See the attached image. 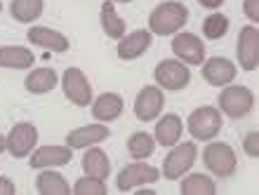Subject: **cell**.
Here are the masks:
<instances>
[{
	"mask_svg": "<svg viewBox=\"0 0 259 195\" xmlns=\"http://www.w3.org/2000/svg\"><path fill=\"white\" fill-rule=\"evenodd\" d=\"M189 21V7L177 0L160 3L149 14V31L151 35H175L179 33Z\"/></svg>",
	"mask_w": 259,
	"mask_h": 195,
	"instance_id": "obj_1",
	"label": "cell"
},
{
	"mask_svg": "<svg viewBox=\"0 0 259 195\" xmlns=\"http://www.w3.org/2000/svg\"><path fill=\"white\" fill-rule=\"evenodd\" d=\"M217 101H219V111L226 118H231V120L245 118L254 108V94L252 89H247L245 85H226Z\"/></svg>",
	"mask_w": 259,
	"mask_h": 195,
	"instance_id": "obj_2",
	"label": "cell"
},
{
	"mask_svg": "<svg viewBox=\"0 0 259 195\" xmlns=\"http://www.w3.org/2000/svg\"><path fill=\"white\" fill-rule=\"evenodd\" d=\"M189 134L196 141H212L222 129V111L214 106H198L191 115H189Z\"/></svg>",
	"mask_w": 259,
	"mask_h": 195,
	"instance_id": "obj_3",
	"label": "cell"
},
{
	"mask_svg": "<svg viewBox=\"0 0 259 195\" xmlns=\"http://www.w3.org/2000/svg\"><path fill=\"white\" fill-rule=\"evenodd\" d=\"M203 162L207 172H212L219 179H226L236 172V165H238V158L233 153V148L224 141H212L205 146L203 151Z\"/></svg>",
	"mask_w": 259,
	"mask_h": 195,
	"instance_id": "obj_4",
	"label": "cell"
},
{
	"mask_svg": "<svg viewBox=\"0 0 259 195\" xmlns=\"http://www.w3.org/2000/svg\"><path fill=\"white\" fill-rule=\"evenodd\" d=\"M153 78H156L158 87L165 89V92H182L191 82V71H189L186 64H182L177 59H165L156 66Z\"/></svg>",
	"mask_w": 259,
	"mask_h": 195,
	"instance_id": "obj_5",
	"label": "cell"
},
{
	"mask_svg": "<svg viewBox=\"0 0 259 195\" xmlns=\"http://www.w3.org/2000/svg\"><path fill=\"white\" fill-rule=\"evenodd\" d=\"M196 158H198L196 143L186 141V143H179V146L175 143V148L165 155L163 169H160V172H163V176L167 179V181H177V179H182V176L193 167Z\"/></svg>",
	"mask_w": 259,
	"mask_h": 195,
	"instance_id": "obj_6",
	"label": "cell"
},
{
	"mask_svg": "<svg viewBox=\"0 0 259 195\" xmlns=\"http://www.w3.org/2000/svg\"><path fill=\"white\" fill-rule=\"evenodd\" d=\"M160 179V169H156L153 165H146V162H135V165H127L118 172L116 176V188L120 193H130L132 188H139V186H149V183H156Z\"/></svg>",
	"mask_w": 259,
	"mask_h": 195,
	"instance_id": "obj_7",
	"label": "cell"
},
{
	"mask_svg": "<svg viewBox=\"0 0 259 195\" xmlns=\"http://www.w3.org/2000/svg\"><path fill=\"white\" fill-rule=\"evenodd\" d=\"M62 89H64V96H66L71 104L75 106H90L92 104V85H90L88 75L82 73L80 68H66L62 75Z\"/></svg>",
	"mask_w": 259,
	"mask_h": 195,
	"instance_id": "obj_8",
	"label": "cell"
},
{
	"mask_svg": "<svg viewBox=\"0 0 259 195\" xmlns=\"http://www.w3.org/2000/svg\"><path fill=\"white\" fill-rule=\"evenodd\" d=\"M7 151L12 158L21 160V158H28V155L33 153L35 143H38V127L31 125V122H19V125H14L10 129V134H7Z\"/></svg>",
	"mask_w": 259,
	"mask_h": 195,
	"instance_id": "obj_9",
	"label": "cell"
},
{
	"mask_svg": "<svg viewBox=\"0 0 259 195\" xmlns=\"http://www.w3.org/2000/svg\"><path fill=\"white\" fill-rule=\"evenodd\" d=\"M163 108H165V94L158 85H146V87L139 89V94L135 99L137 120H142V122L156 120L158 115L163 113Z\"/></svg>",
	"mask_w": 259,
	"mask_h": 195,
	"instance_id": "obj_10",
	"label": "cell"
},
{
	"mask_svg": "<svg viewBox=\"0 0 259 195\" xmlns=\"http://www.w3.org/2000/svg\"><path fill=\"white\" fill-rule=\"evenodd\" d=\"M236 54H238V64L243 71H257V66H259V31L254 24L240 28Z\"/></svg>",
	"mask_w": 259,
	"mask_h": 195,
	"instance_id": "obj_11",
	"label": "cell"
},
{
	"mask_svg": "<svg viewBox=\"0 0 259 195\" xmlns=\"http://www.w3.org/2000/svg\"><path fill=\"white\" fill-rule=\"evenodd\" d=\"M172 52L186 66H200L205 61V42L196 33H175Z\"/></svg>",
	"mask_w": 259,
	"mask_h": 195,
	"instance_id": "obj_12",
	"label": "cell"
},
{
	"mask_svg": "<svg viewBox=\"0 0 259 195\" xmlns=\"http://www.w3.org/2000/svg\"><path fill=\"white\" fill-rule=\"evenodd\" d=\"M73 160V151L68 146H40L33 148L28 155V165L33 169H48V167H64Z\"/></svg>",
	"mask_w": 259,
	"mask_h": 195,
	"instance_id": "obj_13",
	"label": "cell"
},
{
	"mask_svg": "<svg viewBox=\"0 0 259 195\" xmlns=\"http://www.w3.org/2000/svg\"><path fill=\"white\" fill-rule=\"evenodd\" d=\"M200 66H203L200 73H203L205 82L212 87H226L236 78V64L231 59H224V57H212V59L203 61Z\"/></svg>",
	"mask_w": 259,
	"mask_h": 195,
	"instance_id": "obj_14",
	"label": "cell"
},
{
	"mask_svg": "<svg viewBox=\"0 0 259 195\" xmlns=\"http://www.w3.org/2000/svg\"><path fill=\"white\" fill-rule=\"evenodd\" d=\"M109 127L104 122H97V125H82L78 129H71L66 134V146L71 151H80V148H90V146H97L109 139Z\"/></svg>",
	"mask_w": 259,
	"mask_h": 195,
	"instance_id": "obj_15",
	"label": "cell"
},
{
	"mask_svg": "<svg viewBox=\"0 0 259 195\" xmlns=\"http://www.w3.org/2000/svg\"><path fill=\"white\" fill-rule=\"evenodd\" d=\"M26 38L35 47H42V50H48V52H57V54L68 52V47H71L66 35L48 26H31L26 31Z\"/></svg>",
	"mask_w": 259,
	"mask_h": 195,
	"instance_id": "obj_16",
	"label": "cell"
},
{
	"mask_svg": "<svg viewBox=\"0 0 259 195\" xmlns=\"http://www.w3.org/2000/svg\"><path fill=\"white\" fill-rule=\"evenodd\" d=\"M151 42H153V35H151V31H144V28H139V31H132V33H125L120 40H118V57L123 61H132V59H139L142 54L149 52Z\"/></svg>",
	"mask_w": 259,
	"mask_h": 195,
	"instance_id": "obj_17",
	"label": "cell"
},
{
	"mask_svg": "<svg viewBox=\"0 0 259 195\" xmlns=\"http://www.w3.org/2000/svg\"><path fill=\"white\" fill-rule=\"evenodd\" d=\"M92 115H95V120L99 122H113L118 120L120 115H123V96L116 94V92H104V94H99L92 104Z\"/></svg>",
	"mask_w": 259,
	"mask_h": 195,
	"instance_id": "obj_18",
	"label": "cell"
},
{
	"mask_svg": "<svg viewBox=\"0 0 259 195\" xmlns=\"http://www.w3.org/2000/svg\"><path fill=\"white\" fill-rule=\"evenodd\" d=\"M182 134H184V122H182V118H179L177 113L163 115V118L156 122V129H153L156 143H160V146H165V148L175 146Z\"/></svg>",
	"mask_w": 259,
	"mask_h": 195,
	"instance_id": "obj_19",
	"label": "cell"
},
{
	"mask_svg": "<svg viewBox=\"0 0 259 195\" xmlns=\"http://www.w3.org/2000/svg\"><path fill=\"white\" fill-rule=\"evenodd\" d=\"M57 82H59L57 71L42 66V68H33V71L24 78V87H26L31 94H48V92H52V89L57 87Z\"/></svg>",
	"mask_w": 259,
	"mask_h": 195,
	"instance_id": "obj_20",
	"label": "cell"
},
{
	"mask_svg": "<svg viewBox=\"0 0 259 195\" xmlns=\"http://www.w3.org/2000/svg\"><path fill=\"white\" fill-rule=\"evenodd\" d=\"M33 64H35V54L28 47H21V45L0 47V68H17V71H24V68H31Z\"/></svg>",
	"mask_w": 259,
	"mask_h": 195,
	"instance_id": "obj_21",
	"label": "cell"
},
{
	"mask_svg": "<svg viewBox=\"0 0 259 195\" xmlns=\"http://www.w3.org/2000/svg\"><path fill=\"white\" fill-rule=\"evenodd\" d=\"M82 172L90 176H99V179H109L111 176V162H109V155L106 151L97 146H90L88 153L82 155Z\"/></svg>",
	"mask_w": 259,
	"mask_h": 195,
	"instance_id": "obj_22",
	"label": "cell"
},
{
	"mask_svg": "<svg viewBox=\"0 0 259 195\" xmlns=\"http://www.w3.org/2000/svg\"><path fill=\"white\" fill-rule=\"evenodd\" d=\"M35 188L40 195H68L71 193V186L64 179L59 172H55V167L42 169L38 179H35Z\"/></svg>",
	"mask_w": 259,
	"mask_h": 195,
	"instance_id": "obj_23",
	"label": "cell"
},
{
	"mask_svg": "<svg viewBox=\"0 0 259 195\" xmlns=\"http://www.w3.org/2000/svg\"><path fill=\"white\" fill-rule=\"evenodd\" d=\"M99 21H102V31L113 40H120L125 35V21L123 17L116 12V3H102V12H99Z\"/></svg>",
	"mask_w": 259,
	"mask_h": 195,
	"instance_id": "obj_24",
	"label": "cell"
},
{
	"mask_svg": "<svg viewBox=\"0 0 259 195\" xmlns=\"http://www.w3.org/2000/svg\"><path fill=\"white\" fill-rule=\"evenodd\" d=\"M42 10H45V0H12L10 3V12H12L14 21H19V24L38 21Z\"/></svg>",
	"mask_w": 259,
	"mask_h": 195,
	"instance_id": "obj_25",
	"label": "cell"
},
{
	"mask_svg": "<svg viewBox=\"0 0 259 195\" xmlns=\"http://www.w3.org/2000/svg\"><path fill=\"white\" fill-rule=\"evenodd\" d=\"M127 151L135 160H146L153 155L156 151V139L149 134V132H135V134L127 139Z\"/></svg>",
	"mask_w": 259,
	"mask_h": 195,
	"instance_id": "obj_26",
	"label": "cell"
},
{
	"mask_svg": "<svg viewBox=\"0 0 259 195\" xmlns=\"http://www.w3.org/2000/svg\"><path fill=\"white\" fill-rule=\"evenodd\" d=\"M182 195H214L217 193V186L207 174H189L182 181Z\"/></svg>",
	"mask_w": 259,
	"mask_h": 195,
	"instance_id": "obj_27",
	"label": "cell"
},
{
	"mask_svg": "<svg viewBox=\"0 0 259 195\" xmlns=\"http://www.w3.org/2000/svg\"><path fill=\"white\" fill-rule=\"evenodd\" d=\"M229 26H231V24H229V17L214 12L203 21V35L207 40H219V38H224V35L229 33Z\"/></svg>",
	"mask_w": 259,
	"mask_h": 195,
	"instance_id": "obj_28",
	"label": "cell"
},
{
	"mask_svg": "<svg viewBox=\"0 0 259 195\" xmlns=\"http://www.w3.org/2000/svg\"><path fill=\"white\" fill-rule=\"evenodd\" d=\"M71 193L73 195H106L109 193V188H106V179L85 174L82 179L75 181V186L71 188Z\"/></svg>",
	"mask_w": 259,
	"mask_h": 195,
	"instance_id": "obj_29",
	"label": "cell"
},
{
	"mask_svg": "<svg viewBox=\"0 0 259 195\" xmlns=\"http://www.w3.org/2000/svg\"><path fill=\"white\" fill-rule=\"evenodd\" d=\"M243 148H245V153L250 158H257L259 155V134L257 132H250V134L243 139Z\"/></svg>",
	"mask_w": 259,
	"mask_h": 195,
	"instance_id": "obj_30",
	"label": "cell"
},
{
	"mask_svg": "<svg viewBox=\"0 0 259 195\" xmlns=\"http://www.w3.org/2000/svg\"><path fill=\"white\" fill-rule=\"evenodd\" d=\"M243 12L250 21H259V0H245L243 3Z\"/></svg>",
	"mask_w": 259,
	"mask_h": 195,
	"instance_id": "obj_31",
	"label": "cell"
},
{
	"mask_svg": "<svg viewBox=\"0 0 259 195\" xmlns=\"http://www.w3.org/2000/svg\"><path fill=\"white\" fill-rule=\"evenodd\" d=\"M14 193H17V186L12 183V179L0 176V195H14Z\"/></svg>",
	"mask_w": 259,
	"mask_h": 195,
	"instance_id": "obj_32",
	"label": "cell"
},
{
	"mask_svg": "<svg viewBox=\"0 0 259 195\" xmlns=\"http://www.w3.org/2000/svg\"><path fill=\"white\" fill-rule=\"evenodd\" d=\"M203 7H207V10H217V7L224 5V0H198Z\"/></svg>",
	"mask_w": 259,
	"mask_h": 195,
	"instance_id": "obj_33",
	"label": "cell"
},
{
	"mask_svg": "<svg viewBox=\"0 0 259 195\" xmlns=\"http://www.w3.org/2000/svg\"><path fill=\"white\" fill-rule=\"evenodd\" d=\"M3 151H7V141H5V136L0 134V153H3Z\"/></svg>",
	"mask_w": 259,
	"mask_h": 195,
	"instance_id": "obj_34",
	"label": "cell"
},
{
	"mask_svg": "<svg viewBox=\"0 0 259 195\" xmlns=\"http://www.w3.org/2000/svg\"><path fill=\"white\" fill-rule=\"evenodd\" d=\"M111 3H132V0H111Z\"/></svg>",
	"mask_w": 259,
	"mask_h": 195,
	"instance_id": "obj_35",
	"label": "cell"
},
{
	"mask_svg": "<svg viewBox=\"0 0 259 195\" xmlns=\"http://www.w3.org/2000/svg\"><path fill=\"white\" fill-rule=\"evenodd\" d=\"M0 12H3V3H0Z\"/></svg>",
	"mask_w": 259,
	"mask_h": 195,
	"instance_id": "obj_36",
	"label": "cell"
}]
</instances>
